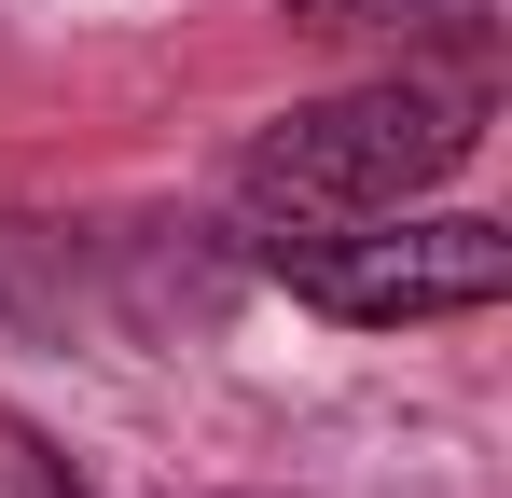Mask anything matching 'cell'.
I'll return each mask as SVG.
<instances>
[{"label": "cell", "mask_w": 512, "mask_h": 498, "mask_svg": "<svg viewBox=\"0 0 512 498\" xmlns=\"http://www.w3.org/2000/svg\"><path fill=\"white\" fill-rule=\"evenodd\" d=\"M291 14H319V28H402L416 42V28H471L485 0H291Z\"/></svg>", "instance_id": "obj_3"}, {"label": "cell", "mask_w": 512, "mask_h": 498, "mask_svg": "<svg viewBox=\"0 0 512 498\" xmlns=\"http://www.w3.org/2000/svg\"><path fill=\"white\" fill-rule=\"evenodd\" d=\"M485 139V97L471 83H346V97H305V111H277L236 166V236L250 249H291V236H346V222H388V208H416L443 166Z\"/></svg>", "instance_id": "obj_1"}, {"label": "cell", "mask_w": 512, "mask_h": 498, "mask_svg": "<svg viewBox=\"0 0 512 498\" xmlns=\"http://www.w3.org/2000/svg\"><path fill=\"white\" fill-rule=\"evenodd\" d=\"M0 498H84V485H70V457H56L42 429H14V415H0Z\"/></svg>", "instance_id": "obj_4"}, {"label": "cell", "mask_w": 512, "mask_h": 498, "mask_svg": "<svg viewBox=\"0 0 512 498\" xmlns=\"http://www.w3.org/2000/svg\"><path fill=\"white\" fill-rule=\"evenodd\" d=\"M319 319H360V332H388V319H471V305H499L512 291V236L499 222H346V236H291V249H263Z\"/></svg>", "instance_id": "obj_2"}]
</instances>
